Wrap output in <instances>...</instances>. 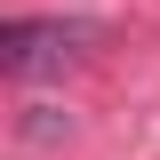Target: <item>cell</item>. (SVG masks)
Listing matches in <instances>:
<instances>
[{
	"label": "cell",
	"instance_id": "1",
	"mask_svg": "<svg viewBox=\"0 0 160 160\" xmlns=\"http://www.w3.org/2000/svg\"><path fill=\"white\" fill-rule=\"evenodd\" d=\"M88 40H96V24H88V16H16L8 32H0V64H8L16 80H32V72L72 64Z\"/></svg>",
	"mask_w": 160,
	"mask_h": 160
}]
</instances>
